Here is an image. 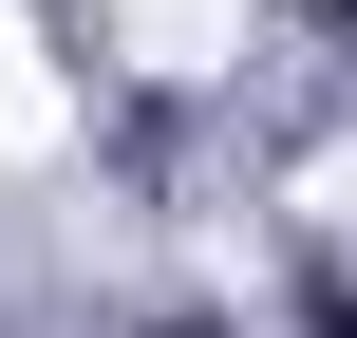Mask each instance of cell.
<instances>
[{
	"label": "cell",
	"instance_id": "obj_1",
	"mask_svg": "<svg viewBox=\"0 0 357 338\" xmlns=\"http://www.w3.org/2000/svg\"><path fill=\"white\" fill-rule=\"evenodd\" d=\"M169 338H207V320H169Z\"/></svg>",
	"mask_w": 357,
	"mask_h": 338
}]
</instances>
